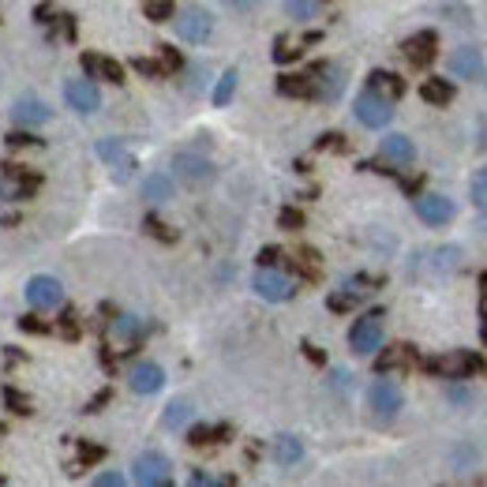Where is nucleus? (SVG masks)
<instances>
[{
    "label": "nucleus",
    "mask_w": 487,
    "mask_h": 487,
    "mask_svg": "<svg viewBox=\"0 0 487 487\" xmlns=\"http://www.w3.org/2000/svg\"><path fill=\"white\" fill-rule=\"evenodd\" d=\"M375 285H378V282H371V278H352V282H345L342 289H334V292L326 296V308H330V311H352L356 304H364L368 296L375 292Z\"/></svg>",
    "instance_id": "423d86ee"
},
{
    "label": "nucleus",
    "mask_w": 487,
    "mask_h": 487,
    "mask_svg": "<svg viewBox=\"0 0 487 487\" xmlns=\"http://www.w3.org/2000/svg\"><path fill=\"white\" fill-rule=\"evenodd\" d=\"M319 151H345V143H342V135H323Z\"/></svg>",
    "instance_id": "a18cd8bd"
},
{
    "label": "nucleus",
    "mask_w": 487,
    "mask_h": 487,
    "mask_svg": "<svg viewBox=\"0 0 487 487\" xmlns=\"http://www.w3.org/2000/svg\"><path fill=\"white\" fill-rule=\"evenodd\" d=\"M483 222H487V206H483Z\"/></svg>",
    "instance_id": "3c124183"
},
{
    "label": "nucleus",
    "mask_w": 487,
    "mask_h": 487,
    "mask_svg": "<svg viewBox=\"0 0 487 487\" xmlns=\"http://www.w3.org/2000/svg\"><path fill=\"white\" fill-rule=\"evenodd\" d=\"M278 259H282V248H263L259 251V266H278Z\"/></svg>",
    "instance_id": "37998d69"
},
{
    "label": "nucleus",
    "mask_w": 487,
    "mask_h": 487,
    "mask_svg": "<svg viewBox=\"0 0 487 487\" xmlns=\"http://www.w3.org/2000/svg\"><path fill=\"white\" fill-rule=\"evenodd\" d=\"M173 23H177V34L184 41H206L210 34H214V19H210L206 8H184Z\"/></svg>",
    "instance_id": "6e6552de"
},
{
    "label": "nucleus",
    "mask_w": 487,
    "mask_h": 487,
    "mask_svg": "<svg viewBox=\"0 0 487 487\" xmlns=\"http://www.w3.org/2000/svg\"><path fill=\"white\" fill-rule=\"evenodd\" d=\"M135 72H143V75H165L161 60H146V57H139V60H135Z\"/></svg>",
    "instance_id": "e433bc0d"
},
{
    "label": "nucleus",
    "mask_w": 487,
    "mask_h": 487,
    "mask_svg": "<svg viewBox=\"0 0 487 487\" xmlns=\"http://www.w3.org/2000/svg\"><path fill=\"white\" fill-rule=\"evenodd\" d=\"M27 300L38 311H49L65 300V285H60L57 278H49V274H38V278H30V285H27Z\"/></svg>",
    "instance_id": "1a4fd4ad"
},
{
    "label": "nucleus",
    "mask_w": 487,
    "mask_h": 487,
    "mask_svg": "<svg viewBox=\"0 0 487 487\" xmlns=\"http://www.w3.org/2000/svg\"><path fill=\"white\" fill-rule=\"evenodd\" d=\"M38 177L34 173H23V169H15V165H4V184H0V192H4L8 199H27L38 192Z\"/></svg>",
    "instance_id": "dca6fc26"
},
{
    "label": "nucleus",
    "mask_w": 487,
    "mask_h": 487,
    "mask_svg": "<svg viewBox=\"0 0 487 487\" xmlns=\"http://www.w3.org/2000/svg\"><path fill=\"white\" fill-rule=\"evenodd\" d=\"M8 146H41V143H38V135H30V132H12V135H8Z\"/></svg>",
    "instance_id": "a19ab883"
},
{
    "label": "nucleus",
    "mask_w": 487,
    "mask_h": 487,
    "mask_svg": "<svg viewBox=\"0 0 487 487\" xmlns=\"http://www.w3.org/2000/svg\"><path fill=\"white\" fill-rule=\"evenodd\" d=\"M192 420V405H187V401H173V405L165 409V416H161V423L169 431H177V428H184V423Z\"/></svg>",
    "instance_id": "c756f323"
},
{
    "label": "nucleus",
    "mask_w": 487,
    "mask_h": 487,
    "mask_svg": "<svg viewBox=\"0 0 487 487\" xmlns=\"http://www.w3.org/2000/svg\"><path fill=\"white\" fill-rule=\"evenodd\" d=\"M222 439H229V423H196V428L187 431L192 447H210V442H222Z\"/></svg>",
    "instance_id": "5701e85b"
},
{
    "label": "nucleus",
    "mask_w": 487,
    "mask_h": 487,
    "mask_svg": "<svg viewBox=\"0 0 487 487\" xmlns=\"http://www.w3.org/2000/svg\"><path fill=\"white\" fill-rule=\"evenodd\" d=\"M416 360V349L413 345H394V349H387V352H378L375 356V371H394V368H409Z\"/></svg>",
    "instance_id": "4be33fe9"
},
{
    "label": "nucleus",
    "mask_w": 487,
    "mask_h": 487,
    "mask_svg": "<svg viewBox=\"0 0 487 487\" xmlns=\"http://www.w3.org/2000/svg\"><path fill=\"white\" fill-rule=\"evenodd\" d=\"M12 120L15 124H23V128H38V124H46L49 120V109H46V101H38V98H19L15 101V109H12Z\"/></svg>",
    "instance_id": "aec40b11"
},
{
    "label": "nucleus",
    "mask_w": 487,
    "mask_h": 487,
    "mask_svg": "<svg viewBox=\"0 0 487 487\" xmlns=\"http://www.w3.org/2000/svg\"><path fill=\"white\" fill-rule=\"evenodd\" d=\"M428 368H431L435 375H442V378H469V375H480V371H483V360H480V352L454 349V352H447V356L431 360Z\"/></svg>",
    "instance_id": "f257e3e1"
},
{
    "label": "nucleus",
    "mask_w": 487,
    "mask_h": 487,
    "mask_svg": "<svg viewBox=\"0 0 487 487\" xmlns=\"http://www.w3.org/2000/svg\"><path fill=\"white\" fill-rule=\"evenodd\" d=\"M473 199H476L480 210L487 206V169H480V173L473 177Z\"/></svg>",
    "instance_id": "72a5a7b5"
},
{
    "label": "nucleus",
    "mask_w": 487,
    "mask_h": 487,
    "mask_svg": "<svg viewBox=\"0 0 487 487\" xmlns=\"http://www.w3.org/2000/svg\"><path fill=\"white\" fill-rule=\"evenodd\" d=\"M146 229H151V237H158V240H177V232H169L158 218H146Z\"/></svg>",
    "instance_id": "ea45409f"
},
{
    "label": "nucleus",
    "mask_w": 487,
    "mask_h": 487,
    "mask_svg": "<svg viewBox=\"0 0 487 487\" xmlns=\"http://www.w3.org/2000/svg\"><path fill=\"white\" fill-rule=\"evenodd\" d=\"M368 87H371L375 94L390 98V101H397L401 94H405V83H401L394 72H371V83H368Z\"/></svg>",
    "instance_id": "b1692460"
},
{
    "label": "nucleus",
    "mask_w": 487,
    "mask_h": 487,
    "mask_svg": "<svg viewBox=\"0 0 487 487\" xmlns=\"http://www.w3.org/2000/svg\"><path fill=\"white\" fill-rule=\"evenodd\" d=\"M65 98H68V105L75 113H94L101 105V94H98V87L91 79H68L65 83Z\"/></svg>",
    "instance_id": "f8f14e48"
},
{
    "label": "nucleus",
    "mask_w": 487,
    "mask_h": 487,
    "mask_svg": "<svg viewBox=\"0 0 487 487\" xmlns=\"http://www.w3.org/2000/svg\"><path fill=\"white\" fill-rule=\"evenodd\" d=\"M232 4H240V8H248V4H251V0H232Z\"/></svg>",
    "instance_id": "09e8293b"
},
{
    "label": "nucleus",
    "mask_w": 487,
    "mask_h": 487,
    "mask_svg": "<svg viewBox=\"0 0 487 487\" xmlns=\"http://www.w3.org/2000/svg\"><path fill=\"white\" fill-rule=\"evenodd\" d=\"M60 334H65V337H79V323H75V311H65V315H60Z\"/></svg>",
    "instance_id": "58836bf2"
},
{
    "label": "nucleus",
    "mask_w": 487,
    "mask_h": 487,
    "mask_svg": "<svg viewBox=\"0 0 487 487\" xmlns=\"http://www.w3.org/2000/svg\"><path fill=\"white\" fill-rule=\"evenodd\" d=\"M435 49H439V38L435 30H420L413 38H405V46H401V53H405V60L413 68H428L435 60Z\"/></svg>",
    "instance_id": "9b49d317"
},
{
    "label": "nucleus",
    "mask_w": 487,
    "mask_h": 487,
    "mask_svg": "<svg viewBox=\"0 0 487 487\" xmlns=\"http://www.w3.org/2000/svg\"><path fill=\"white\" fill-rule=\"evenodd\" d=\"M109 330H113V337H120L124 345H135V342H139V334H143V323L135 319V315H117Z\"/></svg>",
    "instance_id": "a878e982"
},
{
    "label": "nucleus",
    "mask_w": 487,
    "mask_h": 487,
    "mask_svg": "<svg viewBox=\"0 0 487 487\" xmlns=\"http://www.w3.org/2000/svg\"><path fill=\"white\" fill-rule=\"evenodd\" d=\"M4 401H8V409H12V413H19V416H27V413H30V401H27L23 394H19V390H4Z\"/></svg>",
    "instance_id": "f704fd0d"
},
{
    "label": "nucleus",
    "mask_w": 487,
    "mask_h": 487,
    "mask_svg": "<svg viewBox=\"0 0 487 487\" xmlns=\"http://www.w3.org/2000/svg\"><path fill=\"white\" fill-rule=\"evenodd\" d=\"M285 12L296 15V19H308L315 12V4H311V0H285Z\"/></svg>",
    "instance_id": "c9c22d12"
},
{
    "label": "nucleus",
    "mask_w": 487,
    "mask_h": 487,
    "mask_svg": "<svg viewBox=\"0 0 487 487\" xmlns=\"http://www.w3.org/2000/svg\"><path fill=\"white\" fill-rule=\"evenodd\" d=\"M79 457H83V465H94V461L105 457V450H101V447H87V442H83V447H79Z\"/></svg>",
    "instance_id": "79ce46f5"
},
{
    "label": "nucleus",
    "mask_w": 487,
    "mask_h": 487,
    "mask_svg": "<svg viewBox=\"0 0 487 487\" xmlns=\"http://www.w3.org/2000/svg\"><path fill=\"white\" fill-rule=\"evenodd\" d=\"M251 289H256L263 300H270V304H282V300H289V296L296 292L292 278H285V274L274 270V266H259V274H256V282H251Z\"/></svg>",
    "instance_id": "39448f33"
},
{
    "label": "nucleus",
    "mask_w": 487,
    "mask_h": 487,
    "mask_svg": "<svg viewBox=\"0 0 487 487\" xmlns=\"http://www.w3.org/2000/svg\"><path fill=\"white\" fill-rule=\"evenodd\" d=\"M394 117V101L383 98V94H375L371 87L356 98V120L364 124V128H387Z\"/></svg>",
    "instance_id": "7ed1b4c3"
},
{
    "label": "nucleus",
    "mask_w": 487,
    "mask_h": 487,
    "mask_svg": "<svg viewBox=\"0 0 487 487\" xmlns=\"http://www.w3.org/2000/svg\"><path fill=\"white\" fill-rule=\"evenodd\" d=\"M173 169H177V177L184 184H206V180H214V165H210L206 158H199V154H177Z\"/></svg>",
    "instance_id": "ddd939ff"
},
{
    "label": "nucleus",
    "mask_w": 487,
    "mask_h": 487,
    "mask_svg": "<svg viewBox=\"0 0 487 487\" xmlns=\"http://www.w3.org/2000/svg\"><path fill=\"white\" fill-rule=\"evenodd\" d=\"M311 83H315V98H326V101H334L337 94L345 91V75H342V68H334V65L311 68Z\"/></svg>",
    "instance_id": "2eb2a0df"
},
{
    "label": "nucleus",
    "mask_w": 487,
    "mask_h": 487,
    "mask_svg": "<svg viewBox=\"0 0 487 487\" xmlns=\"http://www.w3.org/2000/svg\"><path fill=\"white\" fill-rule=\"evenodd\" d=\"M274 457H278L282 465H296L304 457V447H300V439H292V435H282L278 442H274Z\"/></svg>",
    "instance_id": "cd10ccee"
},
{
    "label": "nucleus",
    "mask_w": 487,
    "mask_h": 487,
    "mask_svg": "<svg viewBox=\"0 0 487 487\" xmlns=\"http://www.w3.org/2000/svg\"><path fill=\"white\" fill-rule=\"evenodd\" d=\"M311 41H319V34H308L304 41H296V46H292V41H285V38H278V49H274V60H278V65H285V60H296V57L304 53L300 46H311Z\"/></svg>",
    "instance_id": "7c9ffc66"
},
{
    "label": "nucleus",
    "mask_w": 487,
    "mask_h": 487,
    "mask_svg": "<svg viewBox=\"0 0 487 487\" xmlns=\"http://www.w3.org/2000/svg\"><path fill=\"white\" fill-rule=\"evenodd\" d=\"M143 196L151 199V203H165V199H173V180H169L165 173L146 177V184H143Z\"/></svg>",
    "instance_id": "bb28decb"
},
{
    "label": "nucleus",
    "mask_w": 487,
    "mask_h": 487,
    "mask_svg": "<svg viewBox=\"0 0 487 487\" xmlns=\"http://www.w3.org/2000/svg\"><path fill=\"white\" fill-rule=\"evenodd\" d=\"M132 476H135V483H143V487H158V483H169V461L161 457V454H139L135 457V465H132Z\"/></svg>",
    "instance_id": "9d476101"
},
{
    "label": "nucleus",
    "mask_w": 487,
    "mask_h": 487,
    "mask_svg": "<svg viewBox=\"0 0 487 487\" xmlns=\"http://www.w3.org/2000/svg\"><path fill=\"white\" fill-rule=\"evenodd\" d=\"M278 94H285V98H315V83H311V75H282Z\"/></svg>",
    "instance_id": "393cba45"
},
{
    "label": "nucleus",
    "mask_w": 487,
    "mask_h": 487,
    "mask_svg": "<svg viewBox=\"0 0 487 487\" xmlns=\"http://www.w3.org/2000/svg\"><path fill=\"white\" fill-rule=\"evenodd\" d=\"M98 158L113 169V180H117V184L132 180V173H135V154H132L120 139H98Z\"/></svg>",
    "instance_id": "20e7f679"
},
{
    "label": "nucleus",
    "mask_w": 487,
    "mask_h": 487,
    "mask_svg": "<svg viewBox=\"0 0 487 487\" xmlns=\"http://www.w3.org/2000/svg\"><path fill=\"white\" fill-rule=\"evenodd\" d=\"M349 345L360 356H371L378 345H383V311H368L364 319H356L349 330Z\"/></svg>",
    "instance_id": "f03ea898"
},
{
    "label": "nucleus",
    "mask_w": 487,
    "mask_h": 487,
    "mask_svg": "<svg viewBox=\"0 0 487 487\" xmlns=\"http://www.w3.org/2000/svg\"><path fill=\"white\" fill-rule=\"evenodd\" d=\"M420 94H423V101H431V105H447L454 98V87H450L447 79H428L420 87Z\"/></svg>",
    "instance_id": "c85d7f7f"
},
{
    "label": "nucleus",
    "mask_w": 487,
    "mask_h": 487,
    "mask_svg": "<svg viewBox=\"0 0 487 487\" xmlns=\"http://www.w3.org/2000/svg\"><path fill=\"white\" fill-rule=\"evenodd\" d=\"M483 342H487V315H483Z\"/></svg>",
    "instance_id": "8fccbe9b"
},
{
    "label": "nucleus",
    "mask_w": 487,
    "mask_h": 487,
    "mask_svg": "<svg viewBox=\"0 0 487 487\" xmlns=\"http://www.w3.org/2000/svg\"><path fill=\"white\" fill-rule=\"evenodd\" d=\"M368 405L375 413V420H394L401 413V390L390 383V378H378V383L368 390Z\"/></svg>",
    "instance_id": "0eeeda50"
},
{
    "label": "nucleus",
    "mask_w": 487,
    "mask_h": 487,
    "mask_svg": "<svg viewBox=\"0 0 487 487\" xmlns=\"http://www.w3.org/2000/svg\"><path fill=\"white\" fill-rule=\"evenodd\" d=\"M378 154H383L387 161L394 165H413L416 161V146L409 135H387L383 143H378Z\"/></svg>",
    "instance_id": "412c9836"
},
{
    "label": "nucleus",
    "mask_w": 487,
    "mask_h": 487,
    "mask_svg": "<svg viewBox=\"0 0 487 487\" xmlns=\"http://www.w3.org/2000/svg\"><path fill=\"white\" fill-rule=\"evenodd\" d=\"M23 330H30V334H41V330H46V323H38V319H23Z\"/></svg>",
    "instance_id": "de8ad7c7"
},
{
    "label": "nucleus",
    "mask_w": 487,
    "mask_h": 487,
    "mask_svg": "<svg viewBox=\"0 0 487 487\" xmlns=\"http://www.w3.org/2000/svg\"><path fill=\"white\" fill-rule=\"evenodd\" d=\"M278 222H282V229H300V225H304V214H300V210H292V206H289V210H282V218H278Z\"/></svg>",
    "instance_id": "4c0bfd02"
},
{
    "label": "nucleus",
    "mask_w": 487,
    "mask_h": 487,
    "mask_svg": "<svg viewBox=\"0 0 487 487\" xmlns=\"http://www.w3.org/2000/svg\"><path fill=\"white\" fill-rule=\"evenodd\" d=\"M83 72L91 79H105V83H124V68L117 60L101 57V53H83Z\"/></svg>",
    "instance_id": "a211bd4d"
},
{
    "label": "nucleus",
    "mask_w": 487,
    "mask_h": 487,
    "mask_svg": "<svg viewBox=\"0 0 487 487\" xmlns=\"http://www.w3.org/2000/svg\"><path fill=\"white\" fill-rule=\"evenodd\" d=\"M447 68H450V75H457V79H476V75H480V49H473V46L454 49V53L447 57Z\"/></svg>",
    "instance_id": "6ab92c4d"
},
{
    "label": "nucleus",
    "mask_w": 487,
    "mask_h": 487,
    "mask_svg": "<svg viewBox=\"0 0 487 487\" xmlns=\"http://www.w3.org/2000/svg\"><path fill=\"white\" fill-rule=\"evenodd\" d=\"M94 483H98V487H120V483H124V476H120V473H101Z\"/></svg>",
    "instance_id": "49530a36"
},
{
    "label": "nucleus",
    "mask_w": 487,
    "mask_h": 487,
    "mask_svg": "<svg viewBox=\"0 0 487 487\" xmlns=\"http://www.w3.org/2000/svg\"><path fill=\"white\" fill-rule=\"evenodd\" d=\"M161 68H165V72H173V68H180V57H177L173 49H169V46L161 49Z\"/></svg>",
    "instance_id": "c03bdc74"
},
{
    "label": "nucleus",
    "mask_w": 487,
    "mask_h": 487,
    "mask_svg": "<svg viewBox=\"0 0 487 487\" xmlns=\"http://www.w3.org/2000/svg\"><path fill=\"white\" fill-rule=\"evenodd\" d=\"M146 19H154V23H165V19H173V0H146Z\"/></svg>",
    "instance_id": "473e14b6"
},
{
    "label": "nucleus",
    "mask_w": 487,
    "mask_h": 487,
    "mask_svg": "<svg viewBox=\"0 0 487 487\" xmlns=\"http://www.w3.org/2000/svg\"><path fill=\"white\" fill-rule=\"evenodd\" d=\"M128 383H132V390H135V394H158V390H161V383H165V371H161L158 364H151V360H143V364H135V368H132Z\"/></svg>",
    "instance_id": "f3484780"
},
{
    "label": "nucleus",
    "mask_w": 487,
    "mask_h": 487,
    "mask_svg": "<svg viewBox=\"0 0 487 487\" xmlns=\"http://www.w3.org/2000/svg\"><path fill=\"white\" fill-rule=\"evenodd\" d=\"M232 91H237V68H229V72L218 79V87H214V105H229Z\"/></svg>",
    "instance_id": "2f4dec72"
},
{
    "label": "nucleus",
    "mask_w": 487,
    "mask_h": 487,
    "mask_svg": "<svg viewBox=\"0 0 487 487\" xmlns=\"http://www.w3.org/2000/svg\"><path fill=\"white\" fill-rule=\"evenodd\" d=\"M416 214H420V222H428V225H447L454 218V199H447V196H420L416 199Z\"/></svg>",
    "instance_id": "4468645a"
}]
</instances>
